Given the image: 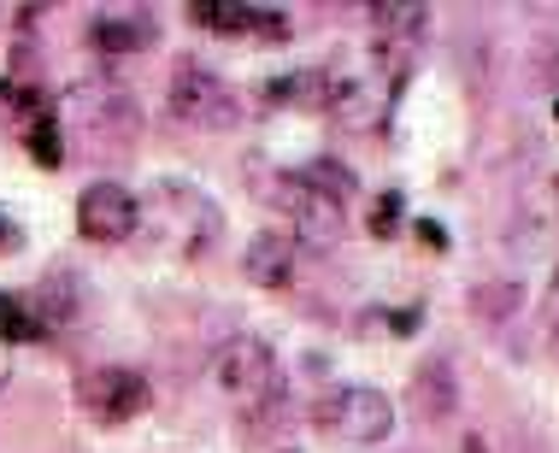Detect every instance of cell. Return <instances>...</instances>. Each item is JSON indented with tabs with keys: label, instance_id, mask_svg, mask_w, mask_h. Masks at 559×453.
Listing matches in <instances>:
<instances>
[{
	"label": "cell",
	"instance_id": "6da1fadb",
	"mask_svg": "<svg viewBox=\"0 0 559 453\" xmlns=\"http://www.w3.org/2000/svg\"><path fill=\"white\" fill-rule=\"evenodd\" d=\"M142 201V230L159 241L165 253H183V260H201L206 248L224 236V213L206 189L183 183V177H159Z\"/></svg>",
	"mask_w": 559,
	"mask_h": 453
},
{
	"label": "cell",
	"instance_id": "7a4b0ae2",
	"mask_svg": "<svg viewBox=\"0 0 559 453\" xmlns=\"http://www.w3.org/2000/svg\"><path fill=\"white\" fill-rule=\"evenodd\" d=\"M312 418H319V430H330L347 448H377L395 430V401L371 383H347V389H336V395H324L312 406Z\"/></svg>",
	"mask_w": 559,
	"mask_h": 453
},
{
	"label": "cell",
	"instance_id": "3957f363",
	"mask_svg": "<svg viewBox=\"0 0 559 453\" xmlns=\"http://www.w3.org/2000/svg\"><path fill=\"white\" fill-rule=\"evenodd\" d=\"M277 206H283V218H289L295 241H307V248H336L347 236V201L330 194L324 183H312L307 171L277 177Z\"/></svg>",
	"mask_w": 559,
	"mask_h": 453
},
{
	"label": "cell",
	"instance_id": "277c9868",
	"mask_svg": "<svg viewBox=\"0 0 559 453\" xmlns=\"http://www.w3.org/2000/svg\"><path fill=\"white\" fill-rule=\"evenodd\" d=\"M213 383L230 395L236 406H265L277 401V354L260 336H230L213 359Z\"/></svg>",
	"mask_w": 559,
	"mask_h": 453
},
{
	"label": "cell",
	"instance_id": "5b68a950",
	"mask_svg": "<svg viewBox=\"0 0 559 453\" xmlns=\"http://www.w3.org/2000/svg\"><path fill=\"white\" fill-rule=\"evenodd\" d=\"M171 112H177V124H189V130H236V118H241L230 83H224L218 71L194 65V59H183V65L171 71Z\"/></svg>",
	"mask_w": 559,
	"mask_h": 453
},
{
	"label": "cell",
	"instance_id": "8992f818",
	"mask_svg": "<svg viewBox=\"0 0 559 453\" xmlns=\"http://www.w3.org/2000/svg\"><path fill=\"white\" fill-rule=\"evenodd\" d=\"M389 107H395V83H389L383 71H342V78H330L324 112L336 130L371 135V130L389 124Z\"/></svg>",
	"mask_w": 559,
	"mask_h": 453
},
{
	"label": "cell",
	"instance_id": "52a82bcc",
	"mask_svg": "<svg viewBox=\"0 0 559 453\" xmlns=\"http://www.w3.org/2000/svg\"><path fill=\"white\" fill-rule=\"evenodd\" d=\"M78 230H83V241H95V248H118V241H130L135 230H142V201H135V189L112 183V177L88 183L78 194Z\"/></svg>",
	"mask_w": 559,
	"mask_h": 453
},
{
	"label": "cell",
	"instance_id": "ba28073f",
	"mask_svg": "<svg viewBox=\"0 0 559 453\" xmlns=\"http://www.w3.org/2000/svg\"><path fill=\"white\" fill-rule=\"evenodd\" d=\"M78 395H83V413L95 418V425H130V418H142L147 401H154V395H147V377L130 371V366L88 371L78 383Z\"/></svg>",
	"mask_w": 559,
	"mask_h": 453
},
{
	"label": "cell",
	"instance_id": "9c48e42d",
	"mask_svg": "<svg viewBox=\"0 0 559 453\" xmlns=\"http://www.w3.org/2000/svg\"><path fill=\"white\" fill-rule=\"evenodd\" d=\"M189 19L201 29H213V36H260V41L289 36V12L248 7V0H189Z\"/></svg>",
	"mask_w": 559,
	"mask_h": 453
},
{
	"label": "cell",
	"instance_id": "30bf717a",
	"mask_svg": "<svg viewBox=\"0 0 559 453\" xmlns=\"http://www.w3.org/2000/svg\"><path fill=\"white\" fill-rule=\"evenodd\" d=\"M154 36H159V24L147 12H100L88 24L95 53H142V48H154Z\"/></svg>",
	"mask_w": 559,
	"mask_h": 453
},
{
	"label": "cell",
	"instance_id": "8fae6325",
	"mask_svg": "<svg viewBox=\"0 0 559 453\" xmlns=\"http://www.w3.org/2000/svg\"><path fill=\"white\" fill-rule=\"evenodd\" d=\"M241 271H248L260 289H283V283L295 277V241L277 236V230H260L248 241V253H241Z\"/></svg>",
	"mask_w": 559,
	"mask_h": 453
},
{
	"label": "cell",
	"instance_id": "7c38bea8",
	"mask_svg": "<svg viewBox=\"0 0 559 453\" xmlns=\"http://www.w3.org/2000/svg\"><path fill=\"white\" fill-rule=\"evenodd\" d=\"M48 336V319L36 312L29 295H0V342L7 347H24V342H41Z\"/></svg>",
	"mask_w": 559,
	"mask_h": 453
},
{
	"label": "cell",
	"instance_id": "4fadbf2b",
	"mask_svg": "<svg viewBox=\"0 0 559 453\" xmlns=\"http://www.w3.org/2000/svg\"><path fill=\"white\" fill-rule=\"evenodd\" d=\"M24 147H29V159L41 165V171H59L66 165V135H59V118L53 112H36L24 124Z\"/></svg>",
	"mask_w": 559,
	"mask_h": 453
},
{
	"label": "cell",
	"instance_id": "5bb4252c",
	"mask_svg": "<svg viewBox=\"0 0 559 453\" xmlns=\"http://www.w3.org/2000/svg\"><path fill=\"white\" fill-rule=\"evenodd\" d=\"M401 206H406V201H401L395 189L377 194V206H371V230H377V236H395V230H401Z\"/></svg>",
	"mask_w": 559,
	"mask_h": 453
},
{
	"label": "cell",
	"instance_id": "9a60e30c",
	"mask_svg": "<svg viewBox=\"0 0 559 453\" xmlns=\"http://www.w3.org/2000/svg\"><path fill=\"white\" fill-rule=\"evenodd\" d=\"M0 248H7V253H19V248H24V224H19V218H7V213H0Z\"/></svg>",
	"mask_w": 559,
	"mask_h": 453
},
{
	"label": "cell",
	"instance_id": "2e32d148",
	"mask_svg": "<svg viewBox=\"0 0 559 453\" xmlns=\"http://www.w3.org/2000/svg\"><path fill=\"white\" fill-rule=\"evenodd\" d=\"M7 377H12V347L0 342V389H7Z\"/></svg>",
	"mask_w": 559,
	"mask_h": 453
},
{
	"label": "cell",
	"instance_id": "e0dca14e",
	"mask_svg": "<svg viewBox=\"0 0 559 453\" xmlns=\"http://www.w3.org/2000/svg\"><path fill=\"white\" fill-rule=\"evenodd\" d=\"M554 307H559V283H554Z\"/></svg>",
	"mask_w": 559,
	"mask_h": 453
}]
</instances>
